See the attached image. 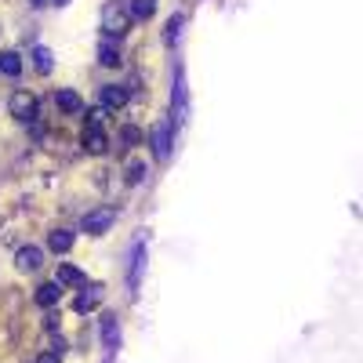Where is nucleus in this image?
Returning <instances> with one entry per match:
<instances>
[{"label": "nucleus", "mask_w": 363, "mask_h": 363, "mask_svg": "<svg viewBox=\"0 0 363 363\" xmlns=\"http://www.w3.org/2000/svg\"><path fill=\"white\" fill-rule=\"evenodd\" d=\"M37 363H58V352H44V356H40Z\"/></svg>", "instance_id": "obj_24"}, {"label": "nucleus", "mask_w": 363, "mask_h": 363, "mask_svg": "<svg viewBox=\"0 0 363 363\" xmlns=\"http://www.w3.org/2000/svg\"><path fill=\"white\" fill-rule=\"evenodd\" d=\"M113 218H116L113 211H102V207H99V211H91V215H84L80 229H84V233H91V236H102V233L113 225Z\"/></svg>", "instance_id": "obj_7"}, {"label": "nucleus", "mask_w": 363, "mask_h": 363, "mask_svg": "<svg viewBox=\"0 0 363 363\" xmlns=\"http://www.w3.org/2000/svg\"><path fill=\"white\" fill-rule=\"evenodd\" d=\"M99 335H102V342H106V349H109V352H116V349H120V323H116V316H113V313H106V316H102Z\"/></svg>", "instance_id": "obj_9"}, {"label": "nucleus", "mask_w": 363, "mask_h": 363, "mask_svg": "<svg viewBox=\"0 0 363 363\" xmlns=\"http://www.w3.org/2000/svg\"><path fill=\"white\" fill-rule=\"evenodd\" d=\"M171 131H174V124H167V120H160V124L149 131V149H153V157H160V160L171 157Z\"/></svg>", "instance_id": "obj_5"}, {"label": "nucleus", "mask_w": 363, "mask_h": 363, "mask_svg": "<svg viewBox=\"0 0 363 363\" xmlns=\"http://www.w3.org/2000/svg\"><path fill=\"white\" fill-rule=\"evenodd\" d=\"M84 149H87V153H106V149H109V135H106V128H95V124H87L84 128Z\"/></svg>", "instance_id": "obj_8"}, {"label": "nucleus", "mask_w": 363, "mask_h": 363, "mask_svg": "<svg viewBox=\"0 0 363 363\" xmlns=\"http://www.w3.org/2000/svg\"><path fill=\"white\" fill-rule=\"evenodd\" d=\"M33 62H37V69H40V73H51V66H55L48 48H33Z\"/></svg>", "instance_id": "obj_20"}, {"label": "nucleus", "mask_w": 363, "mask_h": 363, "mask_svg": "<svg viewBox=\"0 0 363 363\" xmlns=\"http://www.w3.org/2000/svg\"><path fill=\"white\" fill-rule=\"evenodd\" d=\"M153 11H157V0H131V18L145 22V18H153Z\"/></svg>", "instance_id": "obj_16"}, {"label": "nucleus", "mask_w": 363, "mask_h": 363, "mask_svg": "<svg viewBox=\"0 0 363 363\" xmlns=\"http://www.w3.org/2000/svg\"><path fill=\"white\" fill-rule=\"evenodd\" d=\"M171 124L174 128L186 124V80H182L178 66H174V91H171Z\"/></svg>", "instance_id": "obj_4"}, {"label": "nucleus", "mask_w": 363, "mask_h": 363, "mask_svg": "<svg viewBox=\"0 0 363 363\" xmlns=\"http://www.w3.org/2000/svg\"><path fill=\"white\" fill-rule=\"evenodd\" d=\"M51 4H66V0H51Z\"/></svg>", "instance_id": "obj_26"}, {"label": "nucleus", "mask_w": 363, "mask_h": 363, "mask_svg": "<svg viewBox=\"0 0 363 363\" xmlns=\"http://www.w3.org/2000/svg\"><path fill=\"white\" fill-rule=\"evenodd\" d=\"M124 178L131 182V186H138V182L145 178V164H142V160H131V164L124 167Z\"/></svg>", "instance_id": "obj_18"}, {"label": "nucleus", "mask_w": 363, "mask_h": 363, "mask_svg": "<svg viewBox=\"0 0 363 363\" xmlns=\"http://www.w3.org/2000/svg\"><path fill=\"white\" fill-rule=\"evenodd\" d=\"M33 298H37V306L51 309L55 301L62 298V284H58V280H48V284H40V287H37V294H33Z\"/></svg>", "instance_id": "obj_11"}, {"label": "nucleus", "mask_w": 363, "mask_h": 363, "mask_svg": "<svg viewBox=\"0 0 363 363\" xmlns=\"http://www.w3.org/2000/svg\"><path fill=\"white\" fill-rule=\"evenodd\" d=\"M99 62H102V66H109V69H113V66H120V48H116L113 40H106V44L99 48Z\"/></svg>", "instance_id": "obj_17"}, {"label": "nucleus", "mask_w": 363, "mask_h": 363, "mask_svg": "<svg viewBox=\"0 0 363 363\" xmlns=\"http://www.w3.org/2000/svg\"><path fill=\"white\" fill-rule=\"evenodd\" d=\"M99 298H102V291H99V287H91V291L77 294V301H73V309H77V313H91V309L99 306Z\"/></svg>", "instance_id": "obj_15"}, {"label": "nucleus", "mask_w": 363, "mask_h": 363, "mask_svg": "<svg viewBox=\"0 0 363 363\" xmlns=\"http://www.w3.org/2000/svg\"><path fill=\"white\" fill-rule=\"evenodd\" d=\"M80 280H84V272L77 265H62V269H58V284H80Z\"/></svg>", "instance_id": "obj_19"}, {"label": "nucleus", "mask_w": 363, "mask_h": 363, "mask_svg": "<svg viewBox=\"0 0 363 363\" xmlns=\"http://www.w3.org/2000/svg\"><path fill=\"white\" fill-rule=\"evenodd\" d=\"M106 113H109V109H102V106H95V109H91V113H87V124H95V128H102V124H106Z\"/></svg>", "instance_id": "obj_21"}, {"label": "nucleus", "mask_w": 363, "mask_h": 363, "mask_svg": "<svg viewBox=\"0 0 363 363\" xmlns=\"http://www.w3.org/2000/svg\"><path fill=\"white\" fill-rule=\"evenodd\" d=\"M55 106L62 109V113H80V109H84V102H80L77 91H58V95H55Z\"/></svg>", "instance_id": "obj_13"}, {"label": "nucleus", "mask_w": 363, "mask_h": 363, "mask_svg": "<svg viewBox=\"0 0 363 363\" xmlns=\"http://www.w3.org/2000/svg\"><path fill=\"white\" fill-rule=\"evenodd\" d=\"M48 247H51L55 255H66V251L73 247V233H69V229H55V233L48 236Z\"/></svg>", "instance_id": "obj_12"}, {"label": "nucleus", "mask_w": 363, "mask_h": 363, "mask_svg": "<svg viewBox=\"0 0 363 363\" xmlns=\"http://www.w3.org/2000/svg\"><path fill=\"white\" fill-rule=\"evenodd\" d=\"M128 29H131V8H124V4H106L102 8V33L109 40H120Z\"/></svg>", "instance_id": "obj_1"}, {"label": "nucleus", "mask_w": 363, "mask_h": 363, "mask_svg": "<svg viewBox=\"0 0 363 363\" xmlns=\"http://www.w3.org/2000/svg\"><path fill=\"white\" fill-rule=\"evenodd\" d=\"M120 138H124L128 145H135V142H138V131H135V128H124V131H120Z\"/></svg>", "instance_id": "obj_23"}, {"label": "nucleus", "mask_w": 363, "mask_h": 363, "mask_svg": "<svg viewBox=\"0 0 363 363\" xmlns=\"http://www.w3.org/2000/svg\"><path fill=\"white\" fill-rule=\"evenodd\" d=\"M178 33H182V15H174V18L167 22V44H174V40H178Z\"/></svg>", "instance_id": "obj_22"}, {"label": "nucleus", "mask_w": 363, "mask_h": 363, "mask_svg": "<svg viewBox=\"0 0 363 363\" xmlns=\"http://www.w3.org/2000/svg\"><path fill=\"white\" fill-rule=\"evenodd\" d=\"M8 109L15 120H22V124H33L37 120V99L29 95V91H15V95L8 99Z\"/></svg>", "instance_id": "obj_3"}, {"label": "nucleus", "mask_w": 363, "mask_h": 363, "mask_svg": "<svg viewBox=\"0 0 363 363\" xmlns=\"http://www.w3.org/2000/svg\"><path fill=\"white\" fill-rule=\"evenodd\" d=\"M0 73H4V77H18L22 73V55L18 51H4V55H0Z\"/></svg>", "instance_id": "obj_14"}, {"label": "nucleus", "mask_w": 363, "mask_h": 363, "mask_svg": "<svg viewBox=\"0 0 363 363\" xmlns=\"http://www.w3.org/2000/svg\"><path fill=\"white\" fill-rule=\"evenodd\" d=\"M145 247H149V233H138L135 247H131V265H128V291L135 294L142 284V272H145Z\"/></svg>", "instance_id": "obj_2"}, {"label": "nucleus", "mask_w": 363, "mask_h": 363, "mask_svg": "<svg viewBox=\"0 0 363 363\" xmlns=\"http://www.w3.org/2000/svg\"><path fill=\"white\" fill-rule=\"evenodd\" d=\"M99 106L102 109H124L128 106V87L124 84H102L99 87Z\"/></svg>", "instance_id": "obj_6"}, {"label": "nucleus", "mask_w": 363, "mask_h": 363, "mask_svg": "<svg viewBox=\"0 0 363 363\" xmlns=\"http://www.w3.org/2000/svg\"><path fill=\"white\" fill-rule=\"evenodd\" d=\"M15 262H18L22 272H33V269H40L44 251H40V247H18V251H15Z\"/></svg>", "instance_id": "obj_10"}, {"label": "nucleus", "mask_w": 363, "mask_h": 363, "mask_svg": "<svg viewBox=\"0 0 363 363\" xmlns=\"http://www.w3.org/2000/svg\"><path fill=\"white\" fill-rule=\"evenodd\" d=\"M29 4H37V8H40V4H44V0H29Z\"/></svg>", "instance_id": "obj_25"}]
</instances>
